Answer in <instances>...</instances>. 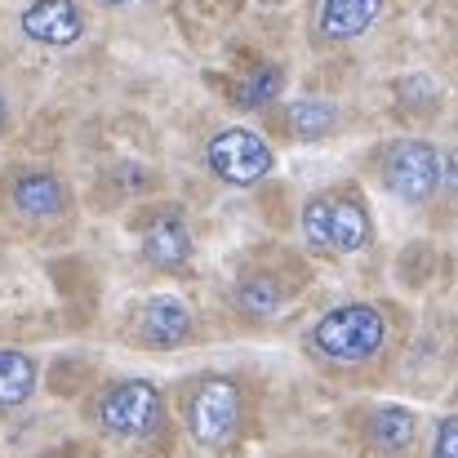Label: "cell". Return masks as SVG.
I'll return each mask as SVG.
<instances>
[{
    "mask_svg": "<svg viewBox=\"0 0 458 458\" xmlns=\"http://www.w3.org/2000/svg\"><path fill=\"white\" fill-rule=\"evenodd\" d=\"M139 334H143L148 343H156V347H174V343H182V338L191 334V311L178 303V299L160 294V299H152V303L143 307Z\"/></svg>",
    "mask_w": 458,
    "mask_h": 458,
    "instance_id": "ba28073f",
    "label": "cell"
},
{
    "mask_svg": "<svg viewBox=\"0 0 458 458\" xmlns=\"http://www.w3.org/2000/svg\"><path fill=\"white\" fill-rule=\"evenodd\" d=\"M414 432H419V423H414V414L401 410V405H383V410L369 419V441H374L383 454L405 450V445L414 441Z\"/></svg>",
    "mask_w": 458,
    "mask_h": 458,
    "instance_id": "4fadbf2b",
    "label": "cell"
},
{
    "mask_svg": "<svg viewBox=\"0 0 458 458\" xmlns=\"http://www.w3.org/2000/svg\"><path fill=\"white\" fill-rule=\"evenodd\" d=\"M303 236L311 250H329V196H311V200H307Z\"/></svg>",
    "mask_w": 458,
    "mask_h": 458,
    "instance_id": "2e32d148",
    "label": "cell"
},
{
    "mask_svg": "<svg viewBox=\"0 0 458 458\" xmlns=\"http://www.w3.org/2000/svg\"><path fill=\"white\" fill-rule=\"evenodd\" d=\"M369 241V214L360 196H329V250L352 254Z\"/></svg>",
    "mask_w": 458,
    "mask_h": 458,
    "instance_id": "30bf717a",
    "label": "cell"
},
{
    "mask_svg": "<svg viewBox=\"0 0 458 458\" xmlns=\"http://www.w3.org/2000/svg\"><path fill=\"white\" fill-rule=\"evenodd\" d=\"M383 13V0H325L320 9V36L325 40H352L374 27Z\"/></svg>",
    "mask_w": 458,
    "mask_h": 458,
    "instance_id": "9c48e42d",
    "label": "cell"
},
{
    "mask_svg": "<svg viewBox=\"0 0 458 458\" xmlns=\"http://www.w3.org/2000/svg\"><path fill=\"white\" fill-rule=\"evenodd\" d=\"M36 387V360L27 352H13V347H0V410L9 405H22Z\"/></svg>",
    "mask_w": 458,
    "mask_h": 458,
    "instance_id": "7c38bea8",
    "label": "cell"
},
{
    "mask_svg": "<svg viewBox=\"0 0 458 458\" xmlns=\"http://www.w3.org/2000/svg\"><path fill=\"white\" fill-rule=\"evenodd\" d=\"M85 31V13L76 0H31L22 9V36L36 40V45H76Z\"/></svg>",
    "mask_w": 458,
    "mask_h": 458,
    "instance_id": "8992f818",
    "label": "cell"
},
{
    "mask_svg": "<svg viewBox=\"0 0 458 458\" xmlns=\"http://www.w3.org/2000/svg\"><path fill=\"white\" fill-rule=\"evenodd\" d=\"M13 205L22 218H54L67 205V187L54 174H27L13 182Z\"/></svg>",
    "mask_w": 458,
    "mask_h": 458,
    "instance_id": "8fae6325",
    "label": "cell"
},
{
    "mask_svg": "<svg viewBox=\"0 0 458 458\" xmlns=\"http://www.w3.org/2000/svg\"><path fill=\"white\" fill-rule=\"evenodd\" d=\"M437 458H458V414L445 419L437 432Z\"/></svg>",
    "mask_w": 458,
    "mask_h": 458,
    "instance_id": "ac0fdd59",
    "label": "cell"
},
{
    "mask_svg": "<svg viewBox=\"0 0 458 458\" xmlns=\"http://www.w3.org/2000/svg\"><path fill=\"white\" fill-rule=\"evenodd\" d=\"M334 121H338V107L325 103V98H299V103L290 107V130H294L299 139H320V134H329Z\"/></svg>",
    "mask_w": 458,
    "mask_h": 458,
    "instance_id": "5bb4252c",
    "label": "cell"
},
{
    "mask_svg": "<svg viewBox=\"0 0 458 458\" xmlns=\"http://www.w3.org/2000/svg\"><path fill=\"white\" fill-rule=\"evenodd\" d=\"M98 419L116 437H148V432H156V423H160V392H156L152 383H143V378L121 383V387H112L103 396Z\"/></svg>",
    "mask_w": 458,
    "mask_h": 458,
    "instance_id": "277c9868",
    "label": "cell"
},
{
    "mask_svg": "<svg viewBox=\"0 0 458 458\" xmlns=\"http://www.w3.org/2000/svg\"><path fill=\"white\" fill-rule=\"evenodd\" d=\"M143 259L160 267V272H178L191 259V241L178 214H156L152 223L143 227Z\"/></svg>",
    "mask_w": 458,
    "mask_h": 458,
    "instance_id": "52a82bcc",
    "label": "cell"
},
{
    "mask_svg": "<svg viewBox=\"0 0 458 458\" xmlns=\"http://www.w3.org/2000/svg\"><path fill=\"white\" fill-rule=\"evenodd\" d=\"M445 174H450V187L458 191V148L450 152V165H445Z\"/></svg>",
    "mask_w": 458,
    "mask_h": 458,
    "instance_id": "d6986e66",
    "label": "cell"
},
{
    "mask_svg": "<svg viewBox=\"0 0 458 458\" xmlns=\"http://www.w3.org/2000/svg\"><path fill=\"white\" fill-rule=\"evenodd\" d=\"M387 187L401 200H428L441 182V152L423 139H405L387 152Z\"/></svg>",
    "mask_w": 458,
    "mask_h": 458,
    "instance_id": "5b68a950",
    "label": "cell"
},
{
    "mask_svg": "<svg viewBox=\"0 0 458 458\" xmlns=\"http://www.w3.org/2000/svg\"><path fill=\"white\" fill-rule=\"evenodd\" d=\"M236 299H241V307H245L250 316H272V311L281 307V285H276L272 276H250V281L236 290Z\"/></svg>",
    "mask_w": 458,
    "mask_h": 458,
    "instance_id": "9a60e30c",
    "label": "cell"
},
{
    "mask_svg": "<svg viewBox=\"0 0 458 458\" xmlns=\"http://www.w3.org/2000/svg\"><path fill=\"white\" fill-rule=\"evenodd\" d=\"M383 338H387V320H383L378 307H369V303L334 307L311 329L316 352L329 356V360H369L383 347Z\"/></svg>",
    "mask_w": 458,
    "mask_h": 458,
    "instance_id": "6da1fadb",
    "label": "cell"
},
{
    "mask_svg": "<svg viewBox=\"0 0 458 458\" xmlns=\"http://www.w3.org/2000/svg\"><path fill=\"white\" fill-rule=\"evenodd\" d=\"M241 423V387L232 378H205L191 401H187V428L200 445H223L232 441Z\"/></svg>",
    "mask_w": 458,
    "mask_h": 458,
    "instance_id": "7a4b0ae2",
    "label": "cell"
},
{
    "mask_svg": "<svg viewBox=\"0 0 458 458\" xmlns=\"http://www.w3.org/2000/svg\"><path fill=\"white\" fill-rule=\"evenodd\" d=\"M103 4H130V0H103Z\"/></svg>",
    "mask_w": 458,
    "mask_h": 458,
    "instance_id": "44dd1931",
    "label": "cell"
},
{
    "mask_svg": "<svg viewBox=\"0 0 458 458\" xmlns=\"http://www.w3.org/2000/svg\"><path fill=\"white\" fill-rule=\"evenodd\" d=\"M0 130H4V103H0Z\"/></svg>",
    "mask_w": 458,
    "mask_h": 458,
    "instance_id": "ffe728a7",
    "label": "cell"
},
{
    "mask_svg": "<svg viewBox=\"0 0 458 458\" xmlns=\"http://www.w3.org/2000/svg\"><path fill=\"white\" fill-rule=\"evenodd\" d=\"M205 156H209V169L223 182H236V187H250V182L272 174V148L254 130H223L205 148Z\"/></svg>",
    "mask_w": 458,
    "mask_h": 458,
    "instance_id": "3957f363",
    "label": "cell"
},
{
    "mask_svg": "<svg viewBox=\"0 0 458 458\" xmlns=\"http://www.w3.org/2000/svg\"><path fill=\"white\" fill-rule=\"evenodd\" d=\"M276 94H281V72L276 67H259L250 81H241V103L245 107H259V103H267Z\"/></svg>",
    "mask_w": 458,
    "mask_h": 458,
    "instance_id": "e0dca14e",
    "label": "cell"
}]
</instances>
